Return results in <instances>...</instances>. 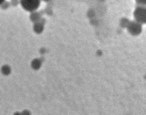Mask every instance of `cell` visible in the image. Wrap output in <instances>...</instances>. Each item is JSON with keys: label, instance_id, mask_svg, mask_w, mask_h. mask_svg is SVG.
I'll return each mask as SVG.
<instances>
[{"label": "cell", "instance_id": "1", "mask_svg": "<svg viewBox=\"0 0 146 115\" xmlns=\"http://www.w3.org/2000/svg\"><path fill=\"white\" fill-rule=\"evenodd\" d=\"M22 8L29 12H33L40 6V0H20Z\"/></svg>", "mask_w": 146, "mask_h": 115}, {"label": "cell", "instance_id": "2", "mask_svg": "<svg viewBox=\"0 0 146 115\" xmlns=\"http://www.w3.org/2000/svg\"><path fill=\"white\" fill-rule=\"evenodd\" d=\"M145 8L142 6L136 7L134 12V18L137 22L140 24H145L146 22Z\"/></svg>", "mask_w": 146, "mask_h": 115}, {"label": "cell", "instance_id": "3", "mask_svg": "<svg viewBox=\"0 0 146 115\" xmlns=\"http://www.w3.org/2000/svg\"><path fill=\"white\" fill-rule=\"evenodd\" d=\"M128 31L132 35H136L140 33L141 31V28L138 22H132L128 25Z\"/></svg>", "mask_w": 146, "mask_h": 115}, {"label": "cell", "instance_id": "4", "mask_svg": "<svg viewBox=\"0 0 146 115\" xmlns=\"http://www.w3.org/2000/svg\"><path fill=\"white\" fill-rule=\"evenodd\" d=\"M1 71V73L4 75H8L11 73V68L9 65H3V66H2Z\"/></svg>", "mask_w": 146, "mask_h": 115}, {"label": "cell", "instance_id": "5", "mask_svg": "<svg viewBox=\"0 0 146 115\" xmlns=\"http://www.w3.org/2000/svg\"><path fill=\"white\" fill-rule=\"evenodd\" d=\"M136 2L140 6H144L146 5V0H135Z\"/></svg>", "mask_w": 146, "mask_h": 115}, {"label": "cell", "instance_id": "6", "mask_svg": "<svg viewBox=\"0 0 146 115\" xmlns=\"http://www.w3.org/2000/svg\"><path fill=\"white\" fill-rule=\"evenodd\" d=\"M1 5H2L1 7L3 9H6L7 8L9 7V3L8 2H3Z\"/></svg>", "mask_w": 146, "mask_h": 115}, {"label": "cell", "instance_id": "7", "mask_svg": "<svg viewBox=\"0 0 146 115\" xmlns=\"http://www.w3.org/2000/svg\"><path fill=\"white\" fill-rule=\"evenodd\" d=\"M11 3L13 6H17L18 4V0H11Z\"/></svg>", "mask_w": 146, "mask_h": 115}, {"label": "cell", "instance_id": "8", "mask_svg": "<svg viewBox=\"0 0 146 115\" xmlns=\"http://www.w3.org/2000/svg\"><path fill=\"white\" fill-rule=\"evenodd\" d=\"M5 1V0H0V5H1Z\"/></svg>", "mask_w": 146, "mask_h": 115}, {"label": "cell", "instance_id": "9", "mask_svg": "<svg viewBox=\"0 0 146 115\" xmlns=\"http://www.w3.org/2000/svg\"><path fill=\"white\" fill-rule=\"evenodd\" d=\"M43 1L44 2H48V1H50L51 0H43Z\"/></svg>", "mask_w": 146, "mask_h": 115}]
</instances>
